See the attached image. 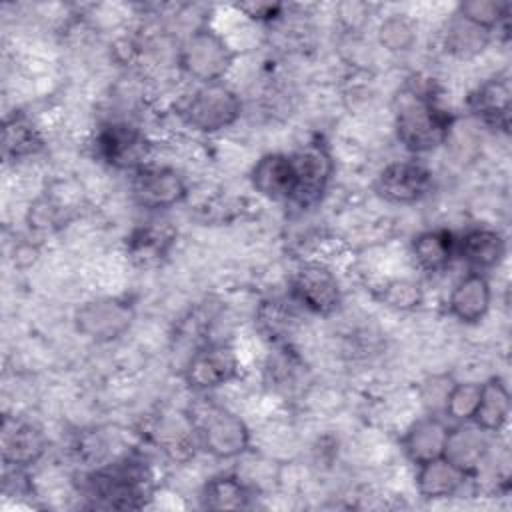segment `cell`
Returning a JSON list of instances; mask_svg holds the SVG:
<instances>
[{
	"label": "cell",
	"mask_w": 512,
	"mask_h": 512,
	"mask_svg": "<svg viewBox=\"0 0 512 512\" xmlns=\"http://www.w3.org/2000/svg\"><path fill=\"white\" fill-rule=\"evenodd\" d=\"M392 108L396 138L406 150L426 154L446 142L452 128V114L428 90L406 86L394 96Z\"/></svg>",
	"instance_id": "6da1fadb"
},
{
	"label": "cell",
	"mask_w": 512,
	"mask_h": 512,
	"mask_svg": "<svg viewBox=\"0 0 512 512\" xmlns=\"http://www.w3.org/2000/svg\"><path fill=\"white\" fill-rule=\"evenodd\" d=\"M150 470L142 460L124 458L86 476L88 496L106 508H140L150 494Z\"/></svg>",
	"instance_id": "7a4b0ae2"
},
{
	"label": "cell",
	"mask_w": 512,
	"mask_h": 512,
	"mask_svg": "<svg viewBox=\"0 0 512 512\" xmlns=\"http://www.w3.org/2000/svg\"><path fill=\"white\" fill-rule=\"evenodd\" d=\"M242 112L238 94L224 82L198 86L182 104L180 118L196 132L214 134L230 128Z\"/></svg>",
	"instance_id": "3957f363"
},
{
	"label": "cell",
	"mask_w": 512,
	"mask_h": 512,
	"mask_svg": "<svg viewBox=\"0 0 512 512\" xmlns=\"http://www.w3.org/2000/svg\"><path fill=\"white\" fill-rule=\"evenodd\" d=\"M234 50L212 28H196L180 46V68L200 84L222 82L234 64Z\"/></svg>",
	"instance_id": "277c9868"
},
{
	"label": "cell",
	"mask_w": 512,
	"mask_h": 512,
	"mask_svg": "<svg viewBox=\"0 0 512 512\" xmlns=\"http://www.w3.org/2000/svg\"><path fill=\"white\" fill-rule=\"evenodd\" d=\"M192 420L196 426L198 446L218 460L238 458L250 448V430L246 422L228 408L208 406Z\"/></svg>",
	"instance_id": "5b68a950"
},
{
	"label": "cell",
	"mask_w": 512,
	"mask_h": 512,
	"mask_svg": "<svg viewBox=\"0 0 512 512\" xmlns=\"http://www.w3.org/2000/svg\"><path fill=\"white\" fill-rule=\"evenodd\" d=\"M136 318L134 304L122 296H100L80 304L74 312V326L84 338L106 344L124 336Z\"/></svg>",
	"instance_id": "8992f818"
},
{
	"label": "cell",
	"mask_w": 512,
	"mask_h": 512,
	"mask_svg": "<svg viewBox=\"0 0 512 512\" xmlns=\"http://www.w3.org/2000/svg\"><path fill=\"white\" fill-rule=\"evenodd\" d=\"M96 154L102 162L116 170L136 172L146 166L150 142L142 130L126 122L104 124L94 140Z\"/></svg>",
	"instance_id": "52a82bcc"
},
{
	"label": "cell",
	"mask_w": 512,
	"mask_h": 512,
	"mask_svg": "<svg viewBox=\"0 0 512 512\" xmlns=\"http://www.w3.org/2000/svg\"><path fill=\"white\" fill-rule=\"evenodd\" d=\"M296 174V188L290 202H296L300 208L314 206L326 192L332 174L334 160L328 152L326 144L320 140H312L290 154Z\"/></svg>",
	"instance_id": "ba28073f"
},
{
	"label": "cell",
	"mask_w": 512,
	"mask_h": 512,
	"mask_svg": "<svg viewBox=\"0 0 512 512\" xmlns=\"http://www.w3.org/2000/svg\"><path fill=\"white\" fill-rule=\"evenodd\" d=\"M296 304L316 316H330L340 308L342 288L330 268L318 262L302 264L290 284Z\"/></svg>",
	"instance_id": "9c48e42d"
},
{
	"label": "cell",
	"mask_w": 512,
	"mask_h": 512,
	"mask_svg": "<svg viewBox=\"0 0 512 512\" xmlns=\"http://www.w3.org/2000/svg\"><path fill=\"white\" fill-rule=\"evenodd\" d=\"M132 198L146 210H168L188 196L184 176L168 166H142L130 182Z\"/></svg>",
	"instance_id": "30bf717a"
},
{
	"label": "cell",
	"mask_w": 512,
	"mask_h": 512,
	"mask_svg": "<svg viewBox=\"0 0 512 512\" xmlns=\"http://www.w3.org/2000/svg\"><path fill=\"white\" fill-rule=\"evenodd\" d=\"M432 172L416 160H394L376 176V194L390 204H416L432 190Z\"/></svg>",
	"instance_id": "8fae6325"
},
{
	"label": "cell",
	"mask_w": 512,
	"mask_h": 512,
	"mask_svg": "<svg viewBox=\"0 0 512 512\" xmlns=\"http://www.w3.org/2000/svg\"><path fill=\"white\" fill-rule=\"evenodd\" d=\"M236 374L238 358L228 344H206L198 348L184 368V380L196 392L218 388L236 378Z\"/></svg>",
	"instance_id": "7c38bea8"
},
{
	"label": "cell",
	"mask_w": 512,
	"mask_h": 512,
	"mask_svg": "<svg viewBox=\"0 0 512 512\" xmlns=\"http://www.w3.org/2000/svg\"><path fill=\"white\" fill-rule=\"evenodd\" d=\"M0 448L2 462L14 470H20L36 464L42 458L46 450V438L42 430L32 422L6 416L2 422Z\"/></svg>",
	"instance_id": "4fadbf2b"
},
{
	"label": "cell",
	"mask_w": 512,
	"mask_h": 512,
	"mask_svg": "<svg viewBox=\"0 0 512 512\" xmlns=\"http://www.w3.org/2000/svg\"><path fill=\"white\" fill-rule=\"evenodd\" d=\"M492 304V288L484 272L470 270L450 290L448 312L460 324H478Z\"/></svg>",
	"instance_id": "5bb4252c"
},
{
	"label": "cell",
	"mask_w": 512,
	"mask_h": 512,
	"mask_svg": "<svg viewBox=\"0 0 512 512\" xmlns=\"http://www.w3.org/2000/svg\"><path fill=\"white\" fill-rule=\"evenodd\" d=\"M506 250V238L490 226H472L456 238V256L476 272L498 268L506 258Z\"/></svg>",
	"instance_id": "9a60e30c"
},
{
	"label": "cell",
	"mask_w": 512,
	"mask_h": 512,
	"mask_svg": "<svg viewBox=\"0 0 512 512\" xmlns=\"http://www.w3.org/2000/svg\"><path fill=\"white\" fill-rule=\"evenodd\" d=\"M488 450L490 442L484 430H480L474 422H458L456 426L448 428L442 456L474 478L478 468L484 464Z\"/></svg>",
	"instance_id": "2e32d148"
},
{
	"label": "cell",
	"mask_w": 512,
	"mask_h": 512,
	"mask_svg": "<svg viewBox=\"0 0 512 512\" xmlns=\"http://www.w3.org/2000/svg\"><path fill=\"white\" fill-rule=\"evenodd\" d=\"M252 188L268 200H292L296 174L290 154L270 152L260 156L250 170Z\"/></svg>",
	"instance_id": "e0dca14e"
},
{
	"label": "cell",
	"mask_w": 512,
	"mask_h": 512,
	"mask_svg": "<svg viewBox=\"0 0 512 512\" xmlns=\"http://www.w3.org/2000/svg\"><path fill=\"white\" fill-rule=\"evenodd\" d=\"M448 428L450 426H446V422L438 416H424L412 422L400 440L406 458L414 466L440 458L444 454Z\"/></svg>",
	"instance_id": "ac0fdd59"
},
{
	"label": "cell",
	"mask_w": 512,
	"mask_h": 512,
	"mask_svg": "<svg viewBox=\"0 0 512 512\" xmlns=\"http://www.w3.org/2000/svg\"><path fill=\"white\" fill-rule=\"evenodd\" d=\"M512 90L506 76H494L482 82L468 98L470 112L492 128L508 130Z\"/></svg>",
	"instance_id": "d6986e66"
},
{
	"label": "cell",
	"mask_w": 512,
	"mask_h": 512,
	"mask_svg": "<svg viewBox=\"0 0 512 512\" xmlns=\"http://www.w3.org/2000/svg\"><path fill=\"white\" fill-rule=\"evenodd\" d=\"M470 478L472 476L440 456L436 460L416 466L414 486L416 492L426 500H446L456 496Z\"/></svg>",
	"instance_id": "ffe728a7"
},
{
	"label": "cell",
	"mask_w": 512,
	"mask_h": 512,
	"mask_svg": "<svg viewBox=\"0 0 512 512\" xmlns=\"http://www.w3.org/2000/svg\"><path fill=\"white\" fill-rule=\"evenodd\" d=\"M174 238L176 232L170 226H160L158 222L138 226L126 238L128 258L142 268L156 266L168 256Z\"/></svg>",
	"instance_id": "44dd1931"
},
{
	"label": "cell",
	"mask_w": 512,
	"mask_h": 512,
	"mask_svg": "<svg viewBox=\"0 0 512 512\" xmlns=\"http://www.w3.org/2000/svg\"><path fill=\"white\" fill-rule=\"evenodd\" d=\"M412 256L420 270L442 272L456 258V236L446 228L424 230L412 240Z\"/></svg>",
	"instance_id": "7402d4cb"
},
{
	"label": "cell",
	"mask_w": 512,
	"mask_h": 512,
	"mask_svg": "<svg viewBox=\"0 0 512 512\" xmlns=\"http://www.w3.org/2000/svg\"><path fill=\"white\" fill-rule=\"evenodd\" d=\"M510 418V392L500 376H492L482 382L480 400L470 422H474L486 434L500 432Z\"/></svg>",
	"instance_id": "603a6c76"
},
{
	"label": "cell",
	"mask_w": 512,
	"mask_h": 512,
	"mask_svg": "<svg viewBox=\"0 0 512 512\" xmlns=\"http://www.w3.org/2000/svg\"><path fill=\"white\" fill-rule=\"evenodd\" d=\"M250 490L236 474L212 476L200 492V504L206 510H242L250 506Z\"/></svg>",
	"instance_id": "cb8c5ba5"
},
{
	"label": "cell",
	"mask_w": 512,
	"mask_h": 512,
	"mask_svg": "<svg viewBox=\"0 0 512 512\" xmlns=\"http://www.w3.org/2000/svg\"><path fill=\"white\" fill-rule=\"evenodd\" d=\"M44 140L40 130L24 114H14L4 120L2 128V152L8 160H22L42 150Z\"/></svg>",
	"instance_id": "d4e9b609"
},
{
	"label": "cell",
	"mask_w": 512,
	"mask_h": 512,
	"mask_svg": "<svg viewBox=\"0 0 512 512\" xmlns=\"http://www.w3.org/2000/svg\"><path fill=\"white\" fill-rule=\"evenodd\" d=\"M490 42V32L470 24L458 14L448 22L444 32V50L454 58L468 60L478 56Z\"/></svg>",
	"instance_id": "484cf974"
},
{
	"label": "cell",
	"mask_w": 512,
	"mask_h": 512,
	"mask_svg": "<svg viewBox=\"0 0 512 512\" xmlns=\"http://www.w3.org/2000/svg\"><path fill=\"white\" fill-rule=\"evenodd\" d=\"M482 382H456L448 388L444 396V416L452 422H470L478 400Z\"/></svg>",
	"instance_id": "4316f807"
},
{
	"label": "cell",
	"mask_w": 512,
	"mask_h": 512,
	"mask_svg": "<svg viewBox=\"0 0 512 512\" xmlns=\"http://www.w3.org/2000/svg\"><path fill=\"white\" fill-rule=\"evenodd\" d=\"M510 12V4L508 2H500V0H468V2H460L458 4V16L468 20L470 24L492 32L494 28H498Z\"/></svg>",
	"instance_id": "83f0119b"
},
{
	"label": "cell",
	"mask_w": 512,
	"mask_h": 512,
	"mask_svg": "<svg viewBox=\"0 0 512 512\" xmlns=\"http://www.w3.org/2000/svg\"><path fill=\"white\" fill-rule=\"evenodd\" d=\"M378 40L390 52L410 50L416 42V26L406 14H392L380 24Z\"/></svg>",
	"instance_id": "f1b7e54d"
},
{
	"label": "cell",
	"mask_w": 512,
	"mask_h": 512,
	"mask_svg": "<svg viewBox=\"0 0 512 512\" xmlns=\"http://www.w3.org/2000/svg\"><path fill=\"white\" fill-rule=\"evenodd\" d=\"M380 302L394 310H414L422 304V290L412 280H390L380 288Z\"/></svg>",
	"instance_id": "f546056e"
},
{
	"label": "cell",
	"mask_w": 512,
	"mask_h": 512,
	"mask_svg": "<svg viewBox=\"0 0 512 512\" xmlns=\"http://www.w3.org/2000/svg\"><path fill=\"white\" fill-rule=\"evenodd\" d=\"M282 304L284 302H280V300H270V302H264L258 312V322H260L264 334L274 340L284 338L286 332H290V326L294 320L292 312L286 310Z\"/></svg>",
	"instance_id": "4dcf8cb0"
},
{
	"label": "cell",
	"mask_w": 512,
	"mask_h": 512,
	"mask_svg": "<svg viewBox=\"0 0 512 512\" xmlns=\"http://www.w3.org/2000/svg\"><path fill=\"white\" fill-rule=\"evenodd\" d=\"M238 10L246 12L254 20H272L280 12L278 4H238Z\"/></svg>",
	"instance_id": "1f68e13d"
}]
</instances>
